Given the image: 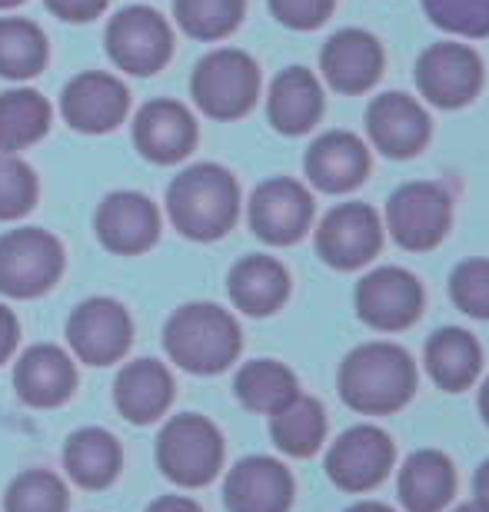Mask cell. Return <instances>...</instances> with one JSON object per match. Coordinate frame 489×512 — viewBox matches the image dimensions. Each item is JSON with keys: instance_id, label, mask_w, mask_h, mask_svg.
<instances>
[{"instance_id": "5b68a950", "label": "cell", "mask_w": 489, "mask_h": 512, "mask_svg": "<svg viewBox=\"0 0 489 512\" xmlns=\"http://www.w3.org/2000/svg\"><path fill=\"white\" fill-rule=\"evenodd\" d=\"M190 94L207 117L237 120L247 114L260 94V70L243 50H213L193 70Z\"/></svg>"}, {"instance_id": "4fadbf2b", "label": "cell", "mask_w": 489, "mask_h": 512, "mask_svg": "<svg viewBox=\"0 0 489 512\" xmlns=\"http://www.w3.org/2000/svg\"><path fill=\"white\" fill-rule=\"evenodd\" d=\"M383 247V227L366 203H340L323 217L317 230V253L336 270H356Z\"/></svg>"}, {"instance_id": "836d02e7", "label": "cell", "mask_w": 489, "mask_h": 512, "mask_svg": "<svg viewBox=\"0 0 489 512\" xmlns=\"http://www.w3.org/2000/svg\"><path fill=\"white\" fill-rule=\"evenodd\" d=\"M180 27L197 40H220L237 30L243 17V0H177Z\"/></svg>"}, {"instance_id": "f35d334b", "label": "cell", "mask_w": 489, "mask_h": 512, "mask_svg": "<svg viewBox=\"0 0 489 512\" xmlns=\"http://www.w3.org/2000/svg\"><path fill=\"white\" fill-rule=\"evenodd\" d=\"M44 4L54 10L60 20L80 24V20H94V17L104 14L107 0H44Z\"/></svg>"}, {"instance_id": "7c38bea8", "label": "cell", "mask_w": 489, "mask_h": 512, "mask_svg": "<svg viewBox=\"0 0 489 512\" xmlns=\"http://www.w3.org/2000/svg\"><path fill=\"white\" fill-rule=\"evenodd\" d=\"M313 220V197L307 187L287 177L260 183L250 197V227L270 247H290L303 240Z\"/></svg>"}, {"instance_id": "d4e9b609", "label": "cell", "mask_w": 489, "mask_h": 512, "mask_svg": "<svg viewBox=\"0 0 489 512\" xmlns=\"http://www.w3.org/2000/svg\"><path fill=\"white\" fill-rule=\"evenodd\" d=\"M396 489L406 512H440L456 493L453 459L440 449H420L403 463Z\"/></svg>"}, {"instance_id": "8fae6325", "label": "cell", "mask_w": 489, "mask_h": 512, "mask_svg": "<svg viewBox=\"0 0 489 512\" xmlns=\"http://www.w3.org/2000/svg\"><path fill=\"white\" fill-rule=\"evenodd\" d=\"M393 439L380 426H353L326 453V476L343 493H370L393 469Z\"/></svg>"}, {"instance_id": "74e56055", "label": "cell", "mask_w": 489, "mask_h": 512, "mask_svg": "<svg viewBox=\"0 0 489 512\" xmlns=\"http://www.w3.org/2000/svg\"><path fill=\"white\" fill-rule=\"evenodd\" d=\"M336 0H270V10L280 24L293 30H313L333 14Z\"/></svg>"}, {"instance_id": "bcb514c9", "label": "cell", "mask_w": 489, "mask_h": 512, "mask_svg": "<svg viewBox=\"0 0 489 512\" xmlns=\"http://www.w3.org/2000/svg\"><path fill=\"white\" fill-rule=\"evenodd\" d=\"M17 4H24V0H0V7H17Z\"/></svg>"}, {"instance_id": "e575fe53", "label": "cell", "mask_w": 489, "mask_h": 512, "mask_svg": "<svg viewBox=\"0 0 489 512\" xmlns=\"http://www.w3.org/2000/svg\"><path fill=\"white\" fill-rule=\"evenodd\" d=\"M37 200L34 170L14 153H0V220H20Z\"/></svg>"}, {"instance_id": "ab89813d", "label": "cell", "mask_w": 489, "mask_h": 512, "mask_svg": "<svg viewBox=\"0 0 489 512\" xmlns=\"http://www.w3.org/2000/svg\"><path fill=\"white\" fill-rule=\"evenodd\" d=\"M17 340H20V323L17 316L0 303V366L10 360V353L17 350Z\"/></svg>"}, {"instance_id": "8992f818", "label": "cell", "mask_w": 489, "mask_h": 512, "mask_svg": "<svg viewBox=\"0 0 489 512\" xmlns=\"http://www.w3.org/2000/svg\"><path fill=\"white\" fill-rule=\"evenodd\" d=\"M64 273V247L54 233L20 227L0 237V293L14 300L47 293Z\"/></svg>"}, {"instance_id": "f6af8a7d", "label": "cell", "mask_w": 489, "mask_h": 512, "mask_svg": "<svg viewBox=\"0 0 489 512\" xmlns=\"http://www.w3.org/2000/svg\"><path fill=\"white\" fill-rule=\"evenodd\" d=\"M456 512H489V509H483L480 503H466V506H460Z\"/></svg>"}, {"instance_id": "8d00e7d4", "label": "cell", "mask_w": 489, "mask_h": 512, "mask_svg": "<svg viewBox=\"0 0 489 512\" xmlns=\"http://www.w3.org/2000/svg\"><path fill=\"white\" fill-rule=\"evenodd\" d=\"M450 296L466 316L489 320V260H466L450 276Z\"/></svg>"}, {"instance_id": "603a6c76", "label": "cell", "mask_w": 489, "mask_h": 512, "mask_svg": "<svg viewBox=\"0 0 489 512\" xmlns=\"http://www.w3.org/2000/svg\"><path fill=\"white\" fill-rule=\"evenodd\" d=\"M173 403V376L157 360H134L117 373L114 406L117 413L137 426H147L167 413Z\"/></svg>"}, {"instance_id": "b9f144b4", "label": "cell", "mask_w": 489, "mask_h": 512, "mask_svg": "<svg viewBox=\"0 0 489 512\" xmlns=\"http://www.w3.org/2000/svg\"><path fill=\"white\" fill-rule=\"evenodd\" d=\"M473 493H476V503L483 509H489V459L476 469V479H473Z\"/></svg>"}, {"instance_id": "7a4b0ae2", "label": "cell", "mask_w": 489, "mask_h": 512, "mask_svg": "<svg viewBox=\"0 0 489 512\" xmlns=\"http://www.w3.org/2000/svg\"><path fill=\"white\" fill-rule=\"evenodd\" d=\"M170 220L183 237L210 243L233 230L240 213V190L230 170L217 163H197L173 177L167 187Z\"/></svg>"}, {"instance_id": "277c9868", "label": "cell", "mask_w": 489, "mask_h": 512, "mask_svg": "<svg viewBox=\"0 0 489 512\" xmlns=\"http://www.w3.org/2000/svg\"><path fill=\"white\" fill-rule=\"evenodd\" d=\"M157 466L177 486L200 489L213 483L223 466L220 429L200 413L170 416L157 436Z\"/></svg>"}, {"instance_id": "cb8c5ba5", "label": "cell", "mask_w": 489, "mask_h": 512, "mask_svg": "<svg viewBox=\"0 0 489 512\" xmlns=\"http://www.w3.org/2000/svg\"><path fill=\"white\" fill-rule=\"evenodd\" d=\"M230 300L247 316L277 313L290 296V273L273 256H243L227 280Z\"/></svg>"}, {"instance_id": "4316f807", "label": "cell", "mask_w": 489, "mask_h": 512, "mask_svg": "<svg viewBox=\"0 0 489 512\" xmlns=\"http://www.w3.org/2000/svg\"><path fill=\"white\" fill-rule=\"evenodd\" d=\"M426 370H430L433 383L446 389V393L470 389L483 370V350L476 343V336L460 330V326L436 330L430 343H426Z\"/></svg>"}, {"instance_id": "ffe728a7", "label": "cell", "mask_w": 489, "mask_h": 512, "mask_svg": "<svg viewBox=\"0 0 489 512\" xmlns=\"http://www.w3.org/2000/svg\"><path fill=\"white\" fill-rule=\"evenodd\" d=\"M323 77L330 80L340 94H363L383 74V47L380 40L366 30H340L326 40L323 54Z\"/></svg>"}, {"instance_id": "9a60e30c", "label": "cell", "mask_w": 489, "mask_h": 512, "mask_svg": "<svg viewBox=\"0 0 489 512\" xmlns=\"http://www.w3.org/2000/svg\"><path fill=\"white\" fill-rule=\"evenodd\" d=\"M97 237L110 253L137 256L147 253L160 237V213L157 203L134 190H120L97 207L94 217Z\"/></svg>"}, {"instance_id": "ac0fdd59", "label": "cell", "mask_w": 489, "mask_h": 512, "mask_svg": "<svg viewBox=\"0 0 489 512\" xmlns=\"http://www.w3.org/2000/svg\"><path fill=\"white\" fill-rule=\"evenodd\" d=\"M14 389L27 406L54 409L67 403L77 389V366L60 346L37 343L20 353L14 366Z\"/></svg>"}, {"instance_id": "7bdbcfd3", "label": "cell", "mask_w": 489, "mask_h": 512, "mask_svg": "<svg viewBox=\"0 0 489 512\" xmlns=\"http://www.w3.org/2000/svg\"><path fill=\"white\" fill-rule=\"evenodd\" d=\"M346 512H393V509L383 506V503H356V506H350Z\"/></svg>"}, {"instance_id": "484cf974", "label": "cell", "mask_w": 489, "mask_h": 512, "mask_svg": "<svg viewBox=\"0 0 489 512\" xmlns=\"http://www.w3.org/2000/svg\"><path fill=\"white\" fill-rule=\"evenodd\" d=\"M124 466V453L114 433L100 426H84L70 433L64 443V469L77 486L84 489H107Z\"/></svg>"}, {"instance_id": "d6a6232c", "label": "cell", "mask_w": 489, "mask_h": 512, "mask_svg": "<svg viewBox=\"0 0 489 512\" xmlns=\"http://www.w3.org/2000/svg\"><path fill=\"white\" fill-rule=\"evenodd\" d=\"M67 506L64 479L50 469H24L4 496V512H67Z\"/></svg>"}, {"instance_id": "6da1fadb", "label": "cell", "mask_w": 489, "mask_h": 512, "mask_svg": "<svg viewBox=\"0 0 489 512\" xmlns=\"http://www.w3.org/2000/svg\"><path fill=\"white\" fill-rule=\"evenodd\" d=\"M416 393V363L396 343H363L340 366L343 403L363 416H390Z\"/></svg>"}, {"instance_id": "ba28073f", "label": "cell", "mask_w": 489, "mask_h": 512, "mask_svg": "<svg viewBox=\"0 0 489 512\" xmlns=\"http://www.w3.org/2000/svg\"><path fill=\"white\" fill-rule=\"evenodd\" d=\"M386 220H390L393 240L403 250L423 253L433 250L436 243H443L453 220V207L440 183L420 180V183H406V187L393 193L390 207H386Z\"/></svg>"}, {"instance_id": "f1b7e54d", "label": "cell", "mask_w": 489, "mask_h": 512, "mask_svg": "<svg viewBox=\"0 0 489 512\" xmlns=\"http://www.w3.org/2000/svg\"><path fill=\"white\" fill-rule=\"evenodd\" d=\"M270 436L280 453L307 459L326 439V409L313 396H293L287 406L270 416Z\"/></svg>"}, {"instance_id": "ee69618b", "label": "cell", "mask_w": 489, "mask_h": 512, "mask_svg": "<svg viewBox=\"0 0 489 512\" xmlns=\"http://www.w3.org/2000/svg\"><path fill=\"white\" fill-rule=\"evenodd\" d=\"M480 413H483L486 426H489V380H486V383H483V389H480Z\"/></svg>"}, {"instance_id": "2e32d148", "label": "cell", "mask_w": 489, "mask_h": 512, "mask_svg": "<svg viewBox=\"0 0 489 512\" xmlns=\"http://www.w3.org/2000/svg\"><path fill=\"white\" fill-rule=\"evenodd\" d=\"M223 503L230 512H287L293 503V476L273 456H247L227 473Z\"/></svg>"}, {"instance_id": "44dd1931", "label": "cell", "mask_w": 489, "mask_h": 512, "mask_svg": "<svg viewBox=\"0 0 489 512\" xmlns=\"http://www.w3.org/2000/svg\"><path fill=\"white\" fill-rule=\"evenodd\" d=\"M134 143L147 160L177 163L197 143V124L177 100H150L134 120Z\"/></svg>"}, {"instance_id": "52a82bcc", "label": "cell", "mask_w": 489, "mask_h": 512, "mask_svg": "<svg viewBox=\"0 0 489 512\" xmlns=\"http://www.w3.org/2000/svg\"><path fill=\"white\" fill-rule=\"evenodd\" d=\"M134 340V320L124 310V303L110 296L84 300L67 320V343L80 363L110 366L124 360Z\"/></svg>"}, {"instance_id": "4dcf8cb0", "label": "cell", "mask_w": 489, "mask_h": 512, "mask_svg": "<svg viewBox=\"0 0 489 512\" xmlns=\"http://www.w3.org/2000/svg\"><path fill=\"white\" fill-rule=\"evenodd\" d=\"M50 127V104L37 90H10L0 97V153L37 143Z\"/></svg>"}, {"instance_id": "5bb4252c", "label": "cell", "mask_w": 489, "mask_h": 512, "mask_svg": "<svg viewBox=\"0 0 489 512\" xmlns=\"http://www.w3.org/2000/svg\"><path fill=\"white\" fill-rule=\"evenodd\" d=\"M416 84L430 104L456 110L480 94L483 64L463 44H433L430 50H423L420 64H416Z\"/></svg>"}, {"instance_id": "83f0119b", "label": "cell", "mask_w": 489, "mask_h": 512, "mask_svg": "<svg viewBox=\"0 0 489 512\" xmlns=\"http://www.w3.org/2000/svg\"><path fill=\"white\" fill-rule=\"evenodd\" d=\"M267 110H270V124L280 133H287V137L307 133L323 114V94L317 77L303 67H287L273 80Z\"/></svg>"}, {"instance_id": "e0dca14e", "label": "cell", "mask_w": 489, "mask_h": 512, "mask_svg": "<svg viewBox=\"0 0 489 512\" xmlns=\"http://www.w3.org/2000/svg\"><path fill=\"white\" fill-rule=\"evenodd\" d=\"M130 94L117 77L110 74H80L64 87L60 110L64 120L80 133H107L127 117Z\"/></svg>"}, {"instance_id": "f546056e", "label": "cell", "mask_w": 489, "mask_h": 512, "mask_svg": "<svg viewBox=\"0 0 489 512\" xmlns=\"http://www.w3.org/2000/svg\"><path fill=\"white\" fill-rule=\"evenodd\" d=\"M233 393L250 413L273 416L277 409H283L293 396H300V383L293 370H287L277 360H253L237 373L233 380Z\"/></svg>"}, {"instance_id": "60d3db41", "label": "cell", "mask_w": 489, "mask_h": 512, "mask_svg": "<svg viewBox=\"0 0 489 512\" xmlns=\"http://www.w3.org/2000/svg\"><path fill=\"white\" fill-rule=\"evenodd\" d=\"M147 512H203V509L187 496H160L147 506Z\"/></svg>"}, {"instance_id": "1f68e13d", "label": "cell", "mask_w": 489, "mask_h": 512, "mask_svg": "<svg viewBox=\"0 0 489 512\" xmlns=\"http://www.w3.org/2000/svg\"><path fill=\"white\" fill-rule=\"evenodd\" d=\"M47 64V37L34 20L0 17V77L24 80Z\"/></svg>"}, {"instance_id": "d590c367", "label": "cell", "mask_w": 489, "mask_h": 512, "mask_svg": "<svg viewBox=\"0 0 489 512\" xmlns=\"http://www.w3.org/2000/svg\"><path fill=\"white\" fill-rule=\"evenodd\" d=\"M426 14L436 27L463 37L489 34V0H423Z\"/></svg>"}, {"instance_id": "3957f363", "label": "cell", "mask_w": 489, "mask_h": 512, "mask_svg": "<svg viewBox=\"0 0 489 512\" xmlns=\"http://www.w3.org/2000/svg\"><path fill=\"white\" fill-rule=\"evenodd\" d=\"M243 346L237 320L217 303H187L163 326V350L180 370L213 376L237 363Z\"/></svg>"}, {"instance_id": "30bf717a", "label": "cell", "mask_w": 489, "mask_h": 512, "mask_svg": "<svg viewBox=\"0 0 489 512\" xmlns=\"http://www.w3.org/2000/svg\"><path fill=\"white\" fill-rule=\"evenodd\" d=\"M356 313L380 333H400L423 313V286L403 266H380L356 286Z\"/></svg>"}, {"instance_id": "9c48e42d", "label": "cell", "mask_w": 489, "mask_h": 512, "mask_svg": "<svg viewBox=\"0 0 489 512\" xmlns=\"http://www.w3.org/2000/svg\"><path fill=\"white\" fill-rule=\"evenodd\" d=\"M173 37L157 10L124 7L107 27V54L127 74L150 77L170 60Z\"/></svg>"}, {"instance_id": "d6986e66", "label": "cell", "mask_w": 489, "mask_h": 512, "mask_svg": "<svg viewBox=\"0 0 489 512\" xmlns=\"http://www.w3.org/2000/svg\"><path fill=\"white\" fill-rule=\"evenodd\" d=\"M366 130L386 157L406 160L420 153L430 140V117L406 94H383L366 110Z\"/></svg>"}, {"instance_id": "7402d4cb", "label": "cell", "mask_w": 489, "mask_h": 512, "mask_svg": "<svg viewBox=\"0 0 489 512\" xmlns=\"http://www.w3.org/2000/svg\"><path fill=\"white\" fill-rule=\"evenodd\" d=\"M307 177L323 193H350L370 173V153L356 133L333 130L307 150Z\"/></svg>"}]
</instances>
